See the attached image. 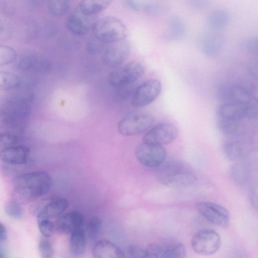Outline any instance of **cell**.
Returning a JSON list of instances; mask_svg holds the SVG:
<instances>
[{
  "mask_svg": "<svg viewBox=\"0 0 258 258\" xmlns=\"http://www.w3.org/2000/svg\"><path fill=\"white\" fill-rule=\"evenodd\" d=\"M52 183L49 173L43 171H35L15 177L13 186L19 195L26 199H34L47 194Z\"/></svg>",
  "mask_w": 258,
  "mask_h": 258,
  "instance_id": "cell-1",
  "label": "cell"
},
{
  "mask_svg": "<svg viewBox=\"0 0 258 258\" xmlns=\"http://www.w3.org/2000/svg\"><path fill=\"white\" fill-rule=\"evenodd\" d=\"M155 176L159 183L173 188L188 187L195 183L197 179L193 171L176 160L164 162L157 168Z\"/></svg>",
  "mask_w": 258,
  "mask_h": 258,
  "instance_id": "cell-2",
  "label": "cell"
},
{
  "mask_svg": "<svg viewBox=\"0 0 258 258\" xmlns=\"http://www.w3.org/2000/svg\"><path fill=\"white\" fill-rule=\"evenodd\" d=\"M33 97L30 95H14L8 97L1 107V118L13 127L23 125L31 111Z\"/></svg>",
  "mask_w": 258,
  "mask_h": 258,
  "instance_id": "cell-3",
  "label": "cell"
},
{
  "mask_svg": "<svg viewBox=\"0 0 258 258\" xmlns=\"http://www.w3.org/2000/svg\"><path fill=\"white\" fill-rule=\"evenodd\" d=\"M91 29L95 38L105 44H111L125 40L128 35L127 28L122 21L110 16L96 19Z\"/></svg>",
  "mask_w": 258,
  "mask_h": 258,
  "instance_id": "cell-4",
  "label": "cell"
},
{
  "mask_svg": "<svg viewBox=\"0 0 258 258\" xmlns=\"http://www.w3.org/2000/svg\"><path fill=\"white\" fill-rule=\"evenodd\" d=\"M155 121V116L151 113L134 110L128 112L118 122V132L125 136L141 134L148 130Z\"/></svg>",
  "mask_w": 258,
  "mask_h": 258,
  "instance_id": "cell-5",
  "label": "cell"
},
{
  "mask_svg": "<svg viewBox=\"0 0 258 258\" xmlns=\"http://www.w3.org/2000/svg\"><path fill=\"white\" fill-rule=\"evenodd\" d=\"M144 72V67L141 62L130 61L110 73L108 77V82L115 88L134 84Z\"/></svg>",
  "mask_w": 258,
  "mask_h": 258,
  "instance_id": "cell-6",
  "label": "cell"
},
{
  "mask_svg": "<svg viewBox=\"0 0 258 258\" xmlns=\"http://www.w3.org/2000/svg\"><path fill=\"white\" fill-rule=\"evenodd\" d=\"M221 244L219 234L209 229L197 231L191 240V245L194 251L202 255H210L215 253L220 247Z\"/></svg>",
  "mask_w": 258,
  "mask_h": 258,
  "instance_id": "cell-7",
  "label": "cell"
},
{
  "mask_svg": "<svg viewBox=\"0 0 258 258\" xmlns=\"http://www.w3.org/2000/svg\"><path fill=\"white\" fill-rule=\"evenodd\" d=\"M217 93L223 103L235 102L247 106L258 105V99L248 89L240 85H222L218 88Z\"/></svg>",
  "mask_w": 258,
  "mask_h": 258,
  "instance_id": "cell-8",
  "label": "cell"
},
{
  "mask_svg": "<svg viewBox=\"0 0 258 258\" xmlns=\"http://www.w3.org/2000/svg\"><path fill=\"white\" fill-rule=\"evenodd\" d=\"M166 151L160 145L143 143L139 145L135 151V156L138 161L148 168H158L162 164L166 158Z\"/></svg>",
  "mask_w": 258,
  "mask_h": 258,
  "instance_id": "cell-9",
  "label": "cell"
},
{
  "mask_svg": "<svg viewBox=\"0 0 258 258\" xmlns=\"http://www.w3.org/2000/svg\"><path fill=\"white\" fill-rule=\"evenodd\" d=\"M162 90L160 81L150 79L137 86L133 96L132 105L141 108L151 104L158 97Z\"/></svg>",
  "mask_w": 258,
  "mask_h": 258,
  "instance_id": "cell-10",
  "label": "cell"
},
{
  "mask_svg": "<svg viewBox=\"0 0 258 258\" xmlns=\"http://www.w3.org/2000/svg\"><path fill=\"white\" fill-rule=\"evenodd\" d=\"M178 135V130L176 126L169 123L157 124L143 138L144 143L149 144L162 146L174 141Z\"/></svg>",
  "mask_w": 258,
  "mask_h": 258,
  "instance_id": "cell-11",
  "label": "cell"
},
{
  "mask_svg": "<svg viewBox=\"0 0 258 258\" xmlns=\"http://www.w3.org/2000/svg\"><path fill=\"white\" fill-rule=\"evenodd\" d=\"M196 208L211 223L224 227L229 225V213L222 206L211 202H200L196 204Z\"/></svg>",
  "mask_w": 258,
  "mask_h": 258,
  "instance_id": "cell-12",
  "label": "cell"
},
{
  "mask_svg": "<svg viewBox=\"0 0 258 258\" xmlns=\"http://www.w3.org/2000/svg\"><path fill=\"white\" fill-rule=\"evenodd\" d=\"M130 51V44L125 40L110 44L103 53L102 61L109 68H118L127 59Z\"/></svg>",
  "mask_w": 258,
  "mask_h": 258,
  "instance_id": "cell-13",
  "label": "cell"
},
{
  "mask_svg": "<svg viewBox=\"0 0 258 258\" xmlns=\"http://www.w3.org/2000/svg\"><path fill=\"white\" fill-rule=\"evenodd\" d=\"M84 220L83 215L79 212L65 213L57 219L54 224L55 231L61 234H71L81 228Z\"/></svg>",
  "mask_w": 258,
  "mask_h": 258,
  "instance_id": "cell-14",
  "label": "cell"
},
{
  "mask_svg": "<svg viewBox=\"0 0 258 258\" xmlns=\"http://www.w3.org/2000/svg\"><path fill=\"white\" fill-rule=\"evenodd\" d=\"M29 153V149L26 146L13 145L1 151V158L4 163L9 165H24L27 162Z\"/></svg>",
  "mask_w": 258,
  "mask_h": 258,
  "instance_id": "cell-15",
  "label": "cell"
},
{
  "mask_svg": "<svg viewBox=\"0 0 258 258\" xmlns=\"http://www.w3.org/2000/svg\"><path fill=\"white\" fill-rule=\"evenodd\" d=\"M89 17L83 14L79 10L73 11L68 16L66 21L67 29L73 34L82 36L86 34L90 27L92 28L93 23H91Z\"/></svg>",
  "mask_w": 258,
  "mask_h": 258,
  "instance_id": "cell-16",
  "label": "cell"
},
{
  "mask_svg": "<svg viewBox=\"0 0 258 258\" xmlns=\"http://www.w3.org/2000/svg\"><path fill=\"white\" fill-rule=\"evenodd\" d=\"M224 43L221 35L213 33H206L201 35L198 44L201 51L206 56L213 57L221 51Z\"/></svg>",
  "mask_w": 258,
  "mask_h": 258,
  "instance_id": "cell-17",
  "label": "cell"
},
{
  "mask_svg": "<svg viewBox=\"0 0 258 258\" xmlns=\"http://www.w3.org/2000/svg\"><path fill=\"white\" fill-rule=\"evenodd\" d=\"M92 254L94 258H126L119 246L106 239L99 240L95 243Z\"/></svg>",
  "mask_w": 258,
  "mask_h": 258,
  "instance_id": "cell-18",
  "label": "cell"
},
{
  "mask_svg": "<svg viewBox=\"0 0 258 258\" xmlns=\"http://www.w3.org/2000/svg\"><path fill=\"white\" fill-rule=\"evenodd\" d=\"M249 106L235 102L222 103L218 108L219 118L233 120H243L247 118Z\"/></svg>",
  "mask_w": 258,
  "mask_h": 258,
  "instance_id": "cell-19",
  "label": "cell"
},
{
  "mask_svg": "<svg viewBox=\"0 0 258 258\" xmlns=\"http://www.w3.org/2000/svg\"><path fill=\"white\" fill-rule=\"evenodd\" d=\"M69 203L63 198H54L48 202L37 215L38 221L50 219L60 215L68 208Z\"/></svg>",
  "mask_w": 258,
  "mask_h": 258,
  "instance_id": "cell-20",
  "label": "cell"
},
{
  "mask_svg": "<svg viewBox=\"0 0 258 258\" xmlns=\"http://www.w3.org/2000/svg\"><path fill=\"white\" fill-rule=\"evenodd\" d=\"M251 171L242 161L231 166L229 170L231 179L239 186H244L249 181Z\"/></svg>",
  "mask_w": 258,
  "mask_h": 258,
  "instance_id": "cell-21",
  "label": "cell"
},
{
  "mask_svg": "<svg viewBox=\"0 0 258 258\" xmlns=\"http://www.w3.org/2000/svg\"><path fill=\"white\" fill-rule=\"evenodd\" d=\"M218 126L222 133L233 136H242L246 127L242 120L228 119L219 117Z\"/></svg>",
  "mask_w": 258,
  "mask_h": 258,
  "instance_id": "cell-22",
  "label": "cell"
},
{
  "mask_svg": "<svg viewBox=\"0 0 258 258\" xmlns=\"http://www.w3.org/2000/svg\"><path fill=\"white\" fill-rule=\"evenodd\" d=\"M230 15L226 9H218L212 11L208 16L207 25L211 29L219 30L229 23Z\"/></svg>",
  "mask_w": 258,
  "mask_h": 258,
  "instance_id": "cell-23",
  "label": "cell"
},
{
  "mask_svg": "<svg viewBox=\"0 0 258 258\" xmlns=\"http://www.w3.org/2000/svg\"><path fill=\"white\" fill-rule=\"evenodd\" d=\"M86 240L85 231L80 228L71 234L69 240V249L74 256H80L86 250Z\"/></svg>",
  "mask_w": 258,
  "mask_h": 258,
  "instance_id": "cell-24",
  "label": "cell"
},
{
  "mask_svg": "<svg viewBox=\"0 0 258 258\" xmlns=\"http://www.w3.org/2000/svg\"><path fill=\"white\" fill-rule=\"evenodd\" d=\"M223 150L225 157L233 161L239 160L245 155L244 144L238 140H231L226 142Z\"/></svg>",
  "mask_w": 258,
  "mask_h": 258,
  "instance_id": "cell-25",
  "label": "cell"
},
{
  "mask_svg": "<svg viewBox=\"0 0 258 258\" xmlns=\"http://www.w3.org/2000/svg\"><path fill=\"white\" fill-rule=\"evenodd\" d=\"M108 0H87L80 1L78 9L84 15L92 16L105 10L110 3Z\"/></svg>",
  "mask_w": 258,
  "mask_h": 258,
  "instance_id": "cell-26",
  "label": "cell"
},
{
  "mask_svg": "<svg viewBox=\"0 0 258 258\" xmlns=\"http://www.w3.org/2000/svg\"><path fill=\"white\" fill-rule=\"evenodd\" d=\"M186 31L184 21L178 16H173L169 20L166 37L171 40L182 38Z\"/></svg>",
  "mask_w": 258,
  "mask_h": 258,
  "instance_id": "cell-27",
  "label": "cell"
},
{
  "mask_svg": "<svg viewBox=\"0 0 258 258\" xmlns=\"http://www.w3.org/2000/svg\"><path fill=\"white\" fill-rule=\"evenodd\" d=\"M137 12L143 11L151 15L162 14L166 11L167 7L157 1H137Z\"/></svg>",
  "mask_w": 258,
  "mask_h": 258,
  "instance_id": "cell-28",
  "label": "cell"
},
{
  "mask_svg": "<svg viewBox=\"0 0 258 258\" xmlns=\"http://www.w3.org/2000/svg\"><path fill=\"white\" fill-rule=\"evenodd\" d=\"M21 83L19 76L9 71H1L0 73V89L8 91L17 88Z\"/></svg>",
  "mask_w": 258,
  "mask_h": 258,
  "instance_id": "cell-29",
  "label": "cell"
},
{
  "mask_svg": "<svg viewBox=\"0 0 258 258\" xmlns=\"http://www.w3.org/2000/svg\"><path fill=\"white\" fill-rule=\"evenodd\" d=\"M70 7V2L66 0L50 1L47 3L49 13L55 17H60L65 15Z\"/></svg>",
  "mask_w": 258,
  "mask_h": 258,
  "instance_id": "cell-30",
  "label": "cell"
},
{
  "mask_svg": "<svg viewBox=\"0 0 258 258\" xmlns=\"http://www.w3.org/2000/svg\"><path fill=\"white\" fill-rule=\"evenodd\" d=\"M185 255L186 250L184 245L176 242L164 246L159 258H185Z\"/></svg>",
  "mask_w": 258,
  "mask_h": 258,
  "instance_id": "cell-31",
  "label": "cell"
},
{
  "mask_svg": "<svg viewBox=\"0 0 258 258\" xmlns=\"http://www.w3.org/2000/svg\"><path fill=\"white\" fill-rule=\"evenodd\" d=\"M42 60L33 54L26 53L19 58L18 66L22 70H29L36 68L39 69Z\"/></svg>",
  "mask_w": 258,
  "mask_h": 258,
  "instance_id": "cell-32",
  "label": "cell"
},
{
  "mask_svg": "<svg viewBox=\"0 0 258 258\" xmlns=\"http://www.w3.org/2000/svg\"><path fill=\"white\" fill-rule=\"evenodd\" d=\"M102 226L101 219L97 216L91 218L86 225V233L92 239H95L99 235Z\"/></svg>",
  "mask_w": 258,
  "mask_h": 258,
  "instance_id": "cell-33",
  "label": "cell"
},
{
  "mask_svg": "<svg viewBox=\"0 0 258 258\" xmlns=\"http://www.w3.org/2000/svg\"><path fill=\"white\" fill-rule=\"evenodd\" d=\"M239 44L243 51L258 55V36L243 38L240 40Z\"/></svg>",
  "mask_w": 258,
  "mask_h": 258,
  "instance_id": "cell-34",
  "label": "cell"
},
{
  "mask_svg": "<svg viewBox=\"0 0 258 258\" xmlns=\"http://www.w3.org/2000/svg\"><path fill=\"white\" fill-rule=\"evenodd\" d=\"M16 58L17 53L13 48L5 45L0 46V66L1 67L13 62Z\"/></svg>",
  "mask_w": 258,
  "mask_h": 258,
  "instance_id": "cell-35",
  "label": "cell"
},
{
  "mask_svg": "<svg viewBox=\"0 0 258 258\" xmlns=\"http://www.w3.org/2000/svg\"><path fill=\"white\" fill-rule=\"evenodd\" d=\"M6 214L12 218L20 219L23 216V208L20 203L16 200L9 201L5 208Z\"/></svg>",
  "mask_w": 258,
  "mask_h": 258,
  "instance_id": "cell-36",
  "label": "cell"
},
{
  "mask_svg": "<svg viewBox=\"0 0 258 258\" xmlns=\"http://www.w3.org/2000/svg\"><path fill=\"white\" fill-rule=\"evenodd\" d=\"M38 247L42 258H54L53 244L48 237L42 236L40 238Z\"/></svg>",
  "mask_w": 258,
  "mask_h": 258,
  "instance_id": "cell-37",
  "label": "cell"
},
{
  "mask_svg": "<svg viewBox=\"0 0 258 258\" xmlns=\"http://www.w3.org/2000/svg\"><path fill=\"white\" fill-rule=\"evenodd\" d=\"M243 161L251 172L258 170V147L247 153Z\"/></svg>",
  "mask_w": 258,
  "mask_h": 258,
  "instance_id": "cell-38",
  "label": "cell"
},
{
  "mask_svg": "<svg viewBox=\"0 0 258 258\" xmlns=\"http://www.w3.org/2000/svg\"><path fill=\"white\" fill-rule=\"evenodd\" d=\"M38 228L43 236L49 237L55 231V224L50 219L38 221Z\"/></svg>",
  "mask_w": 258,
  "mask_h": 258,
  "instance_id": "cell-39",
  "label": "cell"
},
{
  "mask_svg": "<svg viewBox=\"0 0 258 258\" xmlns=\"http://www.w3.org/2000/svg\"><path fill=\"white\" fill-rule=\"evenodd\" d=\"M126 256V258H150L146 249L135 245L128 247Z\"/></svg>",
  "mask_w": 258,
  "mask_h": 258,
  "instance_id": "cell-40",
  "label": "cell"
},
{
  "mask_svg": "<svg viewBox=\"0 0 258 258\" xmlns=\"http://www.w3.org/2000/svg\"><path fill=\"white\" fill-rule=\"evenodd\" d=\"M137 87L136 83H134L117 88L116 95L121 100L125 99L131 96H133Z\"/></svg>",
  "mask_w": 258,
  "mask_h": 258,
  "instance_id": "cell-41",
  "label": "cell"
},
{
  "mask_svg": "<svg viewBox=\"0 0 258 258\" xmlns=\"http://www.w3.org/2000/svg\"><path fill=\"white\" fill-rule=\"evenodd\" d=\"M249 200L252 206L258 211V179L251 184L249 188Z\"/></svg>",
  "mask_w": 258,
  "mask_h": 258,
  "instance_id": "cell-42",
  "label": "cell"
},
{
  "mask_svg": "<svg viewBox=\"0 0 258 258\" xmlns=\"http://www.w3.org/2000/svg\"><path fill=\"white\" fill-rule=\"evenodd\" d=\"M163 247L157 244L150 243L145 249L150 258H159L163 251Z\"/></svg>",
  "mask_w": 258,
  "mask_h": 258,
  "instance_id": "cell-43",
  "label": "cell"
},
{
  "mask_svg": "<svg viewBox=\"0 0 258 258\" xmlns=\"http://www.w3.org/2000/svg\"><path fill=\"white\" fill-rule=\"evenodd\" d=\"M250 75L256 80L258 81V59L251 61L248 67Z\"/></svg>",
  "mask_w": 258,
  "mask_h": 258,
  "instance_id": "cell-44",
  "label": "cell"
},
{
  "mask_svg": "<svg viewBox=\"0 0 258 258\" xmlns=\"http://www.w3.org/2000/svg\"><path fill=\"white\" fill-rule=\"evenodd\" d=\"M249 254L245 249H237L233 251L229 258H248Z\"/></svg>",
  "mask_w": 258,
  "mask_h": 258,
  "instance_id": "cell-45",
  "label": "cell"
},
{
  "mask_svg": "<svg viewBox=\"0 0 258 258\" xmlns=\"http://www.w3.org/2000/svg\"><path fill=\"white\" fill-rule=\"evenodd\" d=\"M7 239V232L6 228L4 224L0 223V241L5 242Z\"/></svg>",
  "mask_w": 258,
  "mask_h": 258,
  "instance_id": "cell-46",
  "label": "cell"
},
{
  "mask_svg": "<svg viewBox=\"0 0 258 258\" xmlns=\"http://www.w3.org/2000/svg\"><path fill=\"white\" fill-rule=\"evenodd\" d=\"M194 6L197 8H204L208 5V2L205 1H197L192 2Z\"/></svg>",
  "mask_w": 258,
  "mask_h": 258,
  "instance_id": "cell-47",
  "label": "cell"
},
{
  "mask_svg": "<svg viewBox=\"0 0 258 258\" xmlns=\"http://www.w3.org/2000/svg\"><path fill=\"white\" fill-rule=\"evenodd\" d=\"M0 258H6V257H5V255L4 254L2 249H1V252H0Z\"/></svg>",
  "mask_w": 258,
  "mask_h": 258,
  "instance_id": "cell-48",
  "label": "cell"
}]
</instances>
